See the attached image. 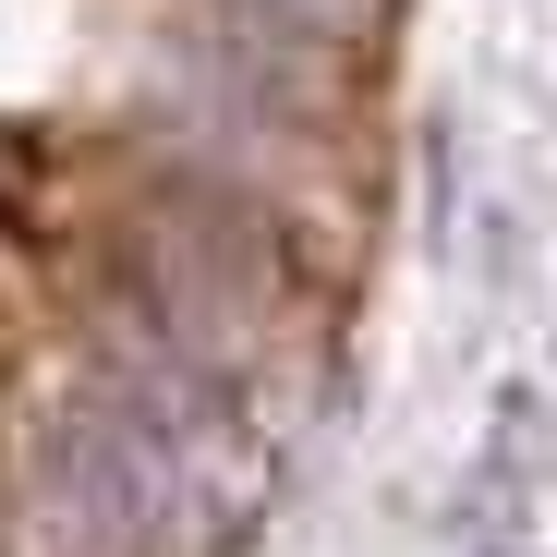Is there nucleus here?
Wrapping results in <instances>:
<instances>
[{
  "instance_id": "4",
  "label": "nucleus",
  "mask_w": 557,
  "mask_h": 557,
  "mask_svg": "<svg viewBox=\"0 0 557 557\" xmlns=\"http://www.w3.org/2000/svg\"><path fill=\"white\" fill-rule=\"evenodd\" d=\"M497 557H521V545H497Z\"/></svg>"
},
{
  "instance_id": "2",
  "label": "nucleus",
  "mask_w": 557,
  "mask_h": 557,
  "mask_svg": "<svg viewBox=\"0 0 557 557\" xmlns=\"http://www.w3.org/2000/svg\"><path fill=\"white\" fill-rule=\"evenodd\" d=\"M545 473H557V400H545V376H509V388L485 400V460H473V485H485L497 509H521Z\"/></svg>"
},
{
  "instance_id": "1",
  "label": "nucleus",
  "mask_w": 557,
  "mask_h": 557,
  "mask_svg": "<svg viewBox=\"0 0 557 557\" xmlns=\"http://www.w3.org/2000/svg\"><path fill=\"white\" fill-rule=\"evenodd\" d=\"M207 412H219V376H182L170 351H146V376L98 363V376L49 388L25 436L49 557H182L195 545Z\"/></svg>"
},
{
  "instance_id": "3",
  "label": "nucleus",
  "mask_w": 557,
  "mask_h": 557,
  "mask_svg": "<svg viewBox=\"0 0 557 557\" xmlns=\"http://www.w3.org/2000/svg\"><path fill=\"white\" fill-rule=\"evenodd\" d=\"M231 25L267 49H363L388 25V0H231Z\"/></svg>"
}]
</instances>
